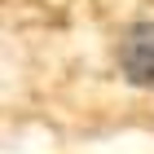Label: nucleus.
Returning a JSON list of instances; mask_svg holds the SVG:
<instances>
[{
	"instance_id": "nucleus-1",
	"label": "nucleus",
	"mask_w": 154,
	"mask_h": 154,
	"mask_svg": "<svg viewBox=\"0 0 154 154\" xmlns=\"http://www.w3.org/2000/svg\"><path fill=\"white\" fill-rule=\"evenodd\" d=\"M115 57H119V75H123L128 84L154 93V18L132 22L128 31H123Z\"/></svg>"
}]
</instances>
